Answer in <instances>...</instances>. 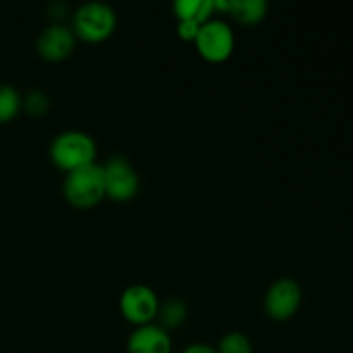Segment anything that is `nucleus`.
<instances>
[{"instance_id":"8","label":"nucleus","mask_w":353,"mask_h":353,"mask_svg":"<svg viewBox=\"0 0 353 353\" xmlns=\"http://www.w3.org/2000/svg\"><path fill=\"white\" fill-rule=\"evenodd\" d=\"M37 48L47 61H62L74 48V33L64 24H52L40 33Z\"/></svg>"},{"instance_id":"12","label":"nucleus","mask_w":353,"mask_h":353,"mask_svg":"<svg viewBox=\"0 0 353 353\" xmlns=\"http://www.w3.org/2000/svg\"><path fill=\"white\" fill-rule=\"evenodd\" d=\"M186 314H188V307L183 300L179 299H169L164 303L159 305L157 317L161 321L159 326L164 327L165 331L172 330V327H178L183 321L186 319Z\"/></svg>"},{"instance_id":"15","label":"nucleus","mask_w":353,"mask_h":353,"mask_svg":"<svg viewBox=\"0 0 353 353\" xmlns=\"http://www.w3.org/2000/svg\"><path fill=\"white\" fill-rule=\"evenodd\" d=\"M200 26L202 24L195 19H179L178 24V34L183 38V40L195 41L196 34H199Z\"/></svg>"},{"instance_id":"16","label":"nucleus","mask_w":353,"mask_h":353,"mask_svg":"<svg viewBox=\"0 0 353 353\" xmlns=\"http://www.w3.org/2000/svg\"><path fill=\"white\" fill-rule=\"evenodd\" d=\"M26 107L31 114H41L47 110L48 107V99L45 93L41 92H33L28 95L26 99Z\"/></svg>"},{"instance_id":"14","label":"nucleus","mask_w":353,"mask_h":353,"mask_svg":"<svg viewBox=\"0 0 353 353\" xmlns=\"http://www.w3.org/2000/svg\"><path fill=\"white\" fill-rule=\"evenodd\" d=\"M216 350L217 353H254L248 336L240 331H230L224 334Z\"/></svg>"},{"instance_id":"3","label":"nucleus","mask_w":353,"mask_h":353,"mask_svg":"<svg viewBox=\"0 0 353 353\" xmlns=\"http://www.w3.org/2000/svg\"><path fill=\"white\" fill-rule=\"evenodd\" d=\"M116 12L103 2H86L72 17L74 33L85 41H102L112 34L116 28Z\"/></svg>"},{"instance_id":"9","label":"nucleus","mask_w":353,"mask_h":353,"mask_svg":"<svg viewBox=\"0 0 353 353\" xmlns=\"http://www.w3.org/2000/svg\"><path fill=\"white\" fill-rule=\"evenodd\" d=\"M172 341L168 331L159 324H143L131 333L128 353H171Z\"/></svg>"},{"instance_id":"2","label":"nucleus","mask_w":353,"mask_h":353,"mask_svg":"<svg viewBox=\"0 0 353 353\" xmlns=\"http://www.w3.org/2000/svg\"><path fill=\"white\" fill-rule=\"evenodd\" d=\"M95 141L83 131H64L57 134L50 145V157L55 165L71 172L74 169L95 162Z\"/></svg>"},{"instance_id":"11","label":"nucleus","mask_w":353,"mask_h":353,"mask_svg":"<svg viewBox=\"0 0 353 353\" xmlns=\"http://www.w3.org/2000/svg\"><path fill=\"white\" fill-rule=\"evenodd\" d=\"M214 0H178L174 12L178 19H195L200 24L207 23L214 12Z\"/></svg>"},{"instance_id":"7","label":"nucleus","mask_w":353,"mask_h":353,"mask_svg":"<svg viewBox=\"0 0 353 353\" xmlns=\"http://www.w3.org/2000/svg\"><path fill=\"white\" fill-rule=\"evenodd\" d=\"M302 303V290L293 279H278L265 293V312L276 321H286L299 310Z\"/></svg>"},{"instance_id":"1","label":"nucleus","mask_w":353,"mask_h":353,"mask_svg":"<svg viewBox=\"0 0 353 353\" xmlns=\"http://www.w3.org/2000/svg\"><path fill=\"white\" fill-rule=\"evenodd\" d=\"M64 195L69 202L79 209L97 205L105 196V178L103 168L97 162L68 172L64 181Z\"/></svg>"},{"instance_id":"4","label":"nucleus","mask_w":353,"mask_h":353,"mask_svg":"<svg viewBox=\"0 0 353 353\" xmlns=\"http://www.w3.org/2000/svg\"><path fill=\"white\" fill-rule=\"evenodd\" d=\"M200 55L210 62H223L233 54L234 33L223 19H209L200 26L195 38Z\"/></svg>"},{"instance_id":"5","label":"nucleus","mask_w":353,"mask_h":353,"mask_svg":"<svg viewBox=\"0 0 353 353\" xmlns=\"http://www.w3.org/2000/svg\"><path fill=\"white\" fill-rule=\"evenodd\" d=\"M102 168L103 178H105V195L119 202L130 200L137 195L140 188V179L133 164L126 157L114 155Z\"/></svg>"},{"instance_id":"6","label":"nucleus","mask_w":353,"mask_h":353,"mask_svg":"<svg viewBox=\"0 0 353 353\" xmlns=\"http://www.w3.org/2000/svg\"><path fill=\"white\" fill-rule=\"evenodd\" d=\"M159 299L154 290L147 285H133L121 295V312L130 323L143 326L157 317Z\"/></svg>"},{"instance_id":"17","label":"nucleus","mask_w":353,"mask_h":353,"mask_svg":"<svg viewBox=\"0 0 353 353\" xmlns=\"http://www.w3.org/2000/svg\"><path fill=\"white\" fill-rule=\"evenodd\" d=\"M183 353H217V350L207 343H193L186 347Z\"/></svg>"},{"instance_id":"13","label":"nucleus","mask_w":353,"mask_h":353,"mask_svg":"<svg viewBox=\"0 0 353 353\" xmlns=\"http://www.w3.org/2000/svg\"><path fill=\"white\" fill-rule=\"evenodd\" d=\"M21 109V97L16 88L9 85H0V123H7Z\"/></svg>"},{"instance_id":"10","label":"nucleus","mask_w":353,"mask_h":353,"mask_svg":"<svg viewBox=\"0 0 353 353\" xmlns=\"http://www.w3.org/2000/svg\"><path fill=\"white\" fill-rule=\"evenodd\" d=\"M230 12L240 23L257 24L265 17L268 3L264 0H231Z\"/></svg>"}]
</instances>
